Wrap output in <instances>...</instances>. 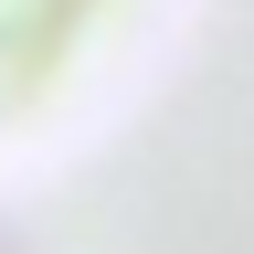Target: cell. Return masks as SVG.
<instances>
[{"label": "cell", "instance_id": "obj_1", "mask_svg": "<svg viewBox=\"0 0 254 254\" xmlns=\"http://www.w3.org/2000/svg\"><path fill=\"white\" fill-rule=\"evenodd\" d=\"M127 0H0V138L32 127L64 85L95 64Z\"/></svg>", "mask_w": 254, "mask_h": 254}]
</instances>
